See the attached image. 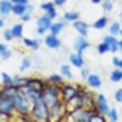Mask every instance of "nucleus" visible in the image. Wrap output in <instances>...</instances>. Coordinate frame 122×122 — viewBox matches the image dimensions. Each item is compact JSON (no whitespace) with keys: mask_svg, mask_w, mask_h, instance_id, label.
Returning a JSON list of instances; mask_svg holds the SVG:
<instances>
[{"mask_svg":"<svg viewBox=\"0 0 122 122\" xmlns=\"http://www.w3.org/2000/svg\"><path fill=\"white\" fill-rule=\"evenodd\" d=\"M42 101L48 105L49 108L52 105H55L56 102H59L61 101V86L52 84V83L46 81L45 88L42 91Z\"/></svg>","mask_w":122,"mask_h":122,"instance_id":"obj_1","label":"nucleus"},{"mask_svg":"<svg viewBox=\"0 0 122 122\" xmlns=\"http://www.w3.org/2000/svg\"><path fill=\"white\" fill-rule=\"evenodd\" d=\"M30 115L34 119V122H51L49 121V107L42 100L32 102Z\"/></svg>","mask_w":122,"mask_h":122,"instance_id":"obj_2","label":"nucleus"},{"mask_svg":"<svg viewBox=\"0 0 122 122\" xmlns=\"http://www.w3.org/2000/svg\"><path fill=\"white\" fill-rule=\"evenodd\" d=\"M14 101V111L18 115H30V111L32 107V102L30 101V98L25 94H23L21 91H18V94L13 98Z\"/></svg>","mask_w":122,"mask_h":122,"instance_id":"obj_3","label":"nucleus"},{"mask_svg":"<svg viewBox=\"0 0 122 122\" xmlns=\"http://www.w3.org/2000/svg\"><path fill=\"white\" fill-rule=\"evenodd\" d=\"M93 111L90 108H79V110H73L66 112V119L70 122H88L90 117H91Z\"/></svg>","mask_w":122,"mask_h":122,"instance_id":"obj_4","label":"nucleus"},{"mask_svg":"<svg viewBox=\"0 0 122 122\" xmlns=\"http://www.w3.org/2000/svg\"><path fill=\"white\" fill-rule=\"evenodd\" d=\"M66 112H67L66 104L61 100L59 102H56L55 105H52L49 108V121L51 122H61L65 118Z\"/></svg>","mask_w":122,"mask_h":122,"instance_id":"obj_5","label":"nucleus"},{"mask_svg":"<svg viewBox=\"0 0 122 122\" xmlns=\"http://www.w3.org/2000/svg\"><path fill=\"white\" fill-rule=\"evenodd\" d=\"M77 94H79L77 86L70 84V83H63V84L61 86V100L65 104H67V102H69L72 98L76 97Z\"/></svg>","mask_w":122,"mask_h":122,"instance_id":"obj_6","label":"nucleus"},{"mask_svg":"<svg viewBox=\"0 0 122 122\" xmlns=\"http://www.w3.org/2000/svg\"><path fill=\"white\" fill-rule=\"evenodd\" d=\"M14 112L15 111H14V101H13V98L3 97L0 94V114H4V115L13 118Z\"/></svg>","mask_w":122,"mask_h":122,"instance_id":"obj_7","label":"nucleus"},{"mask_svg":"<svg viewBox=\"0 0 122 122\" xmlns=\"http://www.w3.org/2000/svg\"><path fill=\"white\" fill-rule=\"evenodd\" d=\"M52 25V20L48 17V14H42L37 20V32L39 35H45V32L49 31Z\"/></svg>","mask_w":122,"mask_h":122,"instance_id":"obj_8","label":"nucleus"},{"mask_svg":"<svg viewBox=\"0 0 122 122\" xmlns=\"http://www.w3.org/2000/svg\"><path fill=\"white\" fill-rule=\"evenodd\" d=\"M20 91L30 98L31 102H37V101H41V100H42V91H38V90L32 88L31 86H28V84L23 86V87L20 88Z\"/></svg>","mask_w":122,"mask_h":122,"instance_id":"obj_9","label":"nucleus"},{"mask_svg":"<svg viewBox=\"0 0 122 122\" xmlns=\"http://www.w3.org/2000/svg\"><path fill=\"white\" fill-rule=\"evenodd\" d=\"M96 108L100 114L102 115H107V112L110 111V105H108V101H107V97L104 94H98L96 97Z\"/></svg>","mask_w":122,"mask_h":122,"instance_id":"obj_10","label":"nucleus"},{"mask_svg":"<svg viewBox=\"0 0 122 122\" xmlns=\"http://www.w3.org/2000/svg\"><path fill=\"white\" fill-rule=\"evenodd\" d=\"M74 52L76 53H79V55H83V52H84L86 49L90 48V42L86 39V37H81V35H79V37L74 39Z\"/></svg>","mask_w":122,"mask_h":122,"instance_id":"obj_11","label":"nucleus"},{"mask_svg":"<svg viewBox=\"0 0 122 122\" xmlns=\"http://www.w3.org/2000/svg\"><path fill=\"white\" fill-rule=\"evenodd\" d=\"M18 91H20V87L10 84V86H3V88L0 90V94H1L3 97L14 98L17 94H18Z\"/></svg>","mask_w":122,"mask_h":122,"instance_id":"obj_12","label":"nucleus"},{"mask_svg":"<svg viewBox=\"0 0 122 122\" xmlns=\"http://www.w3.org/2000/svg\"><path fill=\"white\" fill-rule=\"evenodd\" d=\"M45 45L51 49H59L62 45L61 39L58 38V35H52V34H48V35H45Z\"/></svg>","mask_w":122,"mask_h":122,"instance_id":"obj_13","label":"nucleus"},{"mask_svg":"<svg viewBox=\"0 0 122 122\" xmlns=\"http://www.w3.org/2000/svg\"><path fill=\"white\" fill-rule=\"evenodd\" d=\"M27 84L31 86L32 88H35V90H38V91H44L45 84H46V80H44V79H39V77H28V81H27Z\"/></svg>","mask_w":122,"mask_h":122,"instance_id":"obj_14","label":"nucleus"},{"mask_svg":"<svg viewBox=\"0 0 122 122\" xmlns=\"http://www.w3.org/2000/svg\"><path fill=\"white\" fill-rule=\"evenodd\" d=\"M86 81H87V86L91 87V88H100L101 84H102L101 77H100L98 74H96V73H90L88 77L86 79Z\"/></svg>","mask_w":122,"mask_h":122,"instance_id":"obj_15","label":"nucleus"},{"mask_svg":"<svg viewBox=\"0 0 122 122\" xmlns=\"http://www.w3.org/2000/svg\"><path fill=\"white\" fill-rule=\"evenodd\" d=\"M104 42L108 45V48H110V52L111 53H117L119 49H118V39L115 35H107V37L104 38Z\"/></svg>","mask_w":122,"mask_h":122,"instance_id":"obj_16","label":"nucleus"},{"mask_svg":"<svg viewBox=\"0 0 122 122\" xmlns=\"http://www.w3.org/2000/svg\"><path fill=\"white\" fill-rule=\"evenodd\" d=\"M13 10V3L11 0H0V17L9 15Z\"/></svg>","mask_w":122,"mask_h":122,"instance_id":"obj_17","label":"nucleus"},{"mask_svg":"<svg viewBox=\"0 0 122 122\" xmlns=\"http://www.w3.org/2000/svg\"><path fill=\"white\" fill-rule=\"evenodd\" d=\"M73 27H74V30L79 32V35L87 37V34H88V24L87 23L81 21V20H77V21L73 23Z\"/></svg>","mask_w":122,"mask_h":122,"instance_id":"obj_18","label":"nucleus"},{"mask_svg":"<svg viewBox=\"0 0 122 122\" xmlns=\"http://www.w3.org/2000/svg\"><path fill=\"white\" fill-rule=\"evenodd\" d=\"M67 25V21L65 20V18H61L58 23H52L51 25V28H49V31H51V34L52 35H58V34H61V31Z\"/></svg>","mask_w":122,"mask_h":122,"instance_id":"obj_19","label":"nucleus"},{"mask_svg":"<svg viewBox=\"0 0 122 122\" xmlns=\"http://www.w3.org/2000/svg\"><path fill=\"white\" fill-rule=\"evenodd\" d=\"M69 59H70V63L73 65L74 67H77V69H81L83 66H84V59H83V55H79V53H72L70 56H69Z\"/></svg>","mask_w":122,"mask_h":122,"instance_id":"obj_20","label":"nucleus"},{"mask_svg":"<svg viewBox=\"0 0 122 122\" xmlns=\"http://www.w3.org/2000/svg\"><path fill=\"white\" fill-rule=\"evenodd\" d=\"M11 34L14 38H23V32H24V24L23 23H17L10 28Z\"/></svg>","mask_w":122,"mask_h":122,"instance_id":"obj_21","label":"nucleus"},{"mask_svg":"<svg viewBox=\"0 0 122 122\" xmlns=\"http://www.w3.org/2000/svg\"><path fill=\"white\" fill-rule=\"evenodd\" d=\"M28 81V77H23L20 74H15V76H11V84L13 86H17V87H23V86L27 84Z\"/></svg>","mask_w":122,"mask_h":122,"instance_id":"obj_22","label":"nucleus"},{"mask_svg":"<svg viewBox=\"0 0 122 122\" xmlns=\"http://www.w3.org/2000/svg\"><path fill=\"white\" fill-rule=\"evenodd\" d=\"M27 6L28 4H13V10L11 13L17 17H21L23 14L27 13Z\"/></svg>","mask_w":122,"mask_h":122,"instance_id":"obj_23","label":"nucleus"},{"mask_svg":"<svg viewBox=\"0 0 122 122\" xmlns=\"http://www.w3.org/2000/svg\"><path fill=\"white\" fill-rule=\"evenodd\" d=\"M23 44H24L27 48L37 51V49L39 48V44H41V41H39V39H30V38H24V39H23Z\"/></svg>","mask_w":122,"mask_h":122,"instance_id":"obj_24","label":"nucleus"},{"mask_svg":"<svg viewBox=\"0 0 122 122\" xmlns=\"http://www.w3.org/2000/svg\"><path fill=\"white\" fill-rule=\"evenodd\" d=\"M63 18L67 21V23H74L77 20H80V13L79 11H66Z\"/></svg>","mask_w":122,"mask_h":122,"instance_id":"obj_25","label":"nucleus"},{"mask_svg":"<svg viewBox=\"0 0 122 122\" xmlns=\"http://www.w3.org/2000/svg\"><path fill=\"white\" fill-rule=\"evenodd\" d=\"M107 25H108V18H107L105 15H102V17L97 18L96 23H93V27H94L96 30H104Z\"/></svg>","mask_w":122,"mask_h":122,"instance_id":"obj_26","label":"nucleus"},{"mask_svg":"<svg viewBox=\"0 0 122 122\" xmlns=\"http://www.w3.org/2000/svg\"><path fill=\"white\" fill-rule=\"evenodd\" d=\"M110 79H111V81H112V83H119V81L122 80V69L115 67V69L111 72Z\"/></svg>","mask_w":122,"mask_h":122,"instance_id":"obj_27","label":"nucleus"},{"mask_svg":"<svg viewBox=\"0 0 122 122\" xmlns=\"http://www.w3.org/2000/svg\"><path fill=\"white\" fill-rule=\"evenodd\" d=\"M63 76L62 74H51L48 79H46V81L48 83H52V84H58V86H62L65 81H63Z\"/></svg>","mask_w":122,"mask_h":122,"instance_id":"obj_28","label":"nucleus"},{"mask_svg":"<svg viewBox=\"0 0 122 122\" xmlns=\"http://www.w3.org/2000/svg\"><path fill=\"white\" fill-rule=\"evenodd\" d=\"M107 121L108 122H118L119 119V117H118V111L115 110V108H110V111L107 112Z\"/></svg>","mask_w":122,"mask_h":122,"instance_id":"obj_29","label":"nucleus"},{"mask_svg":"<svg viewBox=\"0 0 122 122\" xmlns=\"http://www.w3.org/2000/svg\"><path fill=\"white\" fill-rule=\"evenodd\" d=\"M88 122H108V121H107L105 115L98 114V112H93L91 117H90V119H88Z\"/></svg>","mask_w":122,"mask_h":122,"instance_id":"obj_30","label":"nucleus"},{"mask_svg":"<svg viewBox=\"0 0 122 122\" xmlns=\"http://www.w3.org/2000/svg\"><path fill=\"white\" fill-rule=\"evenodd\" d=\"M61 74L63 77H66V79H72L73 77V73H72V70H70V67L67 65H62L61 66Z\"/></svg>","mask_w":122,"mask_h":122,"instance_id":"obj_31","label":"nucleus"},{"mask_svg":"<svg viewBox=\"0 0 122 122\" xmlns=\"http://www.w3.org/2000/svg\"><path fill=\"white\" fill-rule=\"evenodd\" d=\"M121 23H112L110 25V34L111 35H119V31H121Z\"/></svg>","mask_w":122,"mask_h":122,"instance_id":"obj_32","label":"nucleus"},{"mask_svg":"<svg viewBox=\"0 0 122 122\" xmlns=\"http://www.w3.org/2000/svg\"><path fill=\"white\" fill-rule=\"evenodd\" d=\"M53 9H56V7H55V4H53L52 1H45V3L41 4V10L45 11V13L51 11V10H53Z\"/></svg>","mask_w":122,"mask_h":122,"instance_id":"obj_33","label":"nucleus"},{"mask_svg":"<svg viewBox=\"0 0 122 122\" xmlns=\"http://www.w3.org/2000/svg\"><path fill=\"white\" fill-rule=\"evenodd\" d=\"M102 9H104V11H107V13L112 11V9H114L112 0H102Z\"/></svg>","mask_w":122,"mask_h":122,"instance_id":"obj_34","label":"nucleus"},{"mask_svg":"<svg viewBox=\"0 0 122 122\" xmlns=\"http://www.w3.org/2000/svg\"><path fill=\"white\" fill-rule=\"evenodd\" d=\"M97 52L102 55V53H107V52H110V48H108V45H107V44L102 41L101 44H98V45H97Z\"/></svg>","mask_w":122,"mask_h":122,"instance_id":"obj_35","label":"nucleus"},{"mask_svg":"<svg viewBox=\"0 0 122 122\" xmlns=\"http://www.w3.org/2000/svg\"><path fill=\"white\" fill-rule=\"evenodd\" d=\"M30 66H31V59H30V58H24V59H23V62H21L20 70H21V72H24V70H27Z\"/></svg>","mask_w":122,"mask_h":122,"instance_id":"obj_36","label":"nucleus"},{"mask_svg":"<svg viewBox=\"0 0 122 122\" xmlns=\"http://www.w3.org/2000/svg\"><path fill=\"white\" fill-rule=\"evenodd\" d=\"M1 81H3V86H10L11 84V76L7 73H1Z\"/></svg>","mask_w":122,"mask_h":122,"instance_id":"obj_37","label":"nucleus"},{"mask_svg":"<svg viewBox=\"0 0 122 122\" xmlns=\"http://www.w3.org/2000/svg\"><path fill=\"white\" fill-rule=\"evenodd\" d=\"M114 97H115V101H117V102L122 104V87H121V88H118V90L115 91Z\"/></svg>","mask_w":122,"mask_h":122,"instance_id":"obj_38","label":"nucleus"},{"mask_svg":"<svg viewBox=\"0 0 122 122\" xmlns=\"http://www.w3.org/2000/svg\"><path fill=\"white\" fill-rule=\"evenodd\" d=\"M80 70H81V72H80V74H81V79H84V80H86V79L88 77V74H90V69L83 66V67H81Z\"/></svg>","mask_w":122,"mask_h":122,"instance_id":"obj_39","label":"nucleus"},{"mask_svg":"<svg viewBox=\"0 0 122 122\" xmlns=\"http://www.w3.org/2000/svg\"><path fill=\"white\" fill-rule=\"evenodd\" d=\"M45 14H48V17L53 21V20H56L58 18V11H56V9H53V10H51V11L45 13Z\"/></svg>","mask_w":122,"mask_h":122,"instance_id":"obj_40","label":"nucleus"},{"mask_svg":"<svg viewBox=\"0 0 122 122\" xmlns=\"http://www.w3.org/2000/svg\"><path fill=\"white\" fill-rule=\"evenodd\" d=\"M3 37H4V39L6 41H11L13 38V34H11V30H4V32H3Z\"/></svg>","mask_w":122,"mask_h":122,"instance_id":"obj_41","label":"nucleus"},{"mask_svg":"<svg viewBox=\"0 0 122 122\" xmlns=\"http://www.w3.org/2000/svg\"><path fill=\"white\" fill-rule=\"evenodd\" d=\"M0 58H1L3 61H7V59H10V58H11V51H10V49H7L6 52H3V53L0 55Z\"/></svg>","mask_w":122,"mask_h":122,"instance_id":"obj_42","label":"nucleus"},{"mask_svg":"<svg viewBox=\"0 0 122 122\" xmlns=\"http://www.w3.org/2000/svg\"><path fill=\"white\" fill-rule=\"evenodd\" d=\"M52 3L55 4V7H61L66 3V0H52Z\"/></svg>","mask_w":122,"mask_h":122,"instance_id":"obj_43","label":"nucleus"},{"mask_svg":"<svg viewBox=\"0 0 122 122\" xmlns=\"http://www.w3.org/2000/svg\"><path fill=\"white\" fill-rule=\"evenodd\" d=\"M20 18H21V23H27V21H28V20L31 18V14H28V13H25V14H23V15H21Z\"/></svg>","mask_w":122,"mask_h":122,"instance_id":"obj_44","label":"nucleus"},{"mask_svg":"<svg viewBox=\"0 0 122 122\" xmlns=\"http://www.w3.org/2000/svg\"><path fill=\"white\" fill-rule=\"evenodd\" d=\"M13 4H30L28 0H11Z\"/></svg>","mask_w":122,"mask_h":122,"instance_id":"obj_45","label":"nucleus"},{"mask_svg":"<svg viewBox=\"0 0 122 122\" xmlns=\"http://www.w3.org/2000/svg\"><path fill=\"white\" fill-rule=\"evenodd\" d=\"M10 121V117L4 115V114H0V122H9Z\"/></svg>","mask_w":122,"mask_h":122,"instance_id":"obj_46","label":"nucleus"},{"mask_svg":"<svg viewBox=\"0 0 122 122\" xmlns=\"http://www.w3.org/2000/svg\"><path fill=\"white\" fill-rule=\"evenodd\" d=\"M7 45H6V44H1V42H0V55H1V53H3V52H6V51H7Z\"/></svg>","mask_w":122,"mask_h":122,"instance_id":"obj_47","label":"nucleus"},{"mask_svg":"<svg viewBox=\"0 0 122 122\" xmlns=\"http://www.w3.org/2000/svg\"><path fill=\"white\" fill-rule=\"evenodd\" d=\"M119 61H121L119 58H112V63H114V66H115V67H118V66H119Z\"/></svg>","mask_w":122,"mask_h":122,"instance_id":"obj_48","label":"nucleus"},{"mask_svg":"<svg viewBox=\"0 0 122 122\" xmlns=\"http://www.w3.org/2000/svg\"><path fill=\"white\" fill-rule=\"evenodd\" d=\"M118 49H119V52L122 53V39H118Z\"/></svg>","mask_w":122,"mask_h":122,"instance_id":"obj_49","label":"nucleus"},{"mask_svg":"<svg viewBox=\"0 0 122 122\" xmlns=\"http://www.w3.org/2000/svg\"><path fill=\"white\" fill-rule=\"evenodd\" d=\"M3 27H4V20L0 17V28H3Z\"/></svg>","mask_w":122,"mask_h":122,"instance_id":"obj_50","label":"nucleus"},{"mask_svg":"<svg viewBox=\"0 0 122 122\" xmlns=\"http://www.w3.org/2000/svg\"><path fill=\"white\" fill-rule=\"evenodd\" d=\"M91 3H94V4H98V3H102V0H90Z\"/></svg>","mask_w":122,"mask_h":122,"instance_id":"obj_51","label":"nucleus"},{"mask_svg":"<svg viewBox=\"0 0 122 122\" xmlns=\"http://www.w3.org/2000/svg\"><path fill=\"white\" fill-rule=\"evenodd\" d=\"M118 67H119V69H122V59L119 61V66H118Z\"/></svg>","mask_w":122,"mask_h":122,"instance_id":"obj_52","label":"nucleus"},{"mask_svg":"<svg viewBox=\"0 0 122 122\" xmlns=\"http://www.w3.org/2000/svg\"><path fill=\"white\" fill-rule=\"evenodd\" d=\"M119 18H121V21H122V13H121V14H119Z\"/></svg>","mask_w":122,"mask_h":122,"instance_id":"obj_53","label":"nucleus"},{"mask_svg":"<svg viewBox=\"0 0 122 122\" xmlns=\"http://www.w3.org/2000/svg\"><path fill=\"white\" fill-rule=\"evenodd\" d=\"M119 35H121V37H122V28H121V31H119Z\"/></svg>","mask_w":122,"mask_h":122,"instance_id":"obj_54","label":"nucleus"}]
</instances>
